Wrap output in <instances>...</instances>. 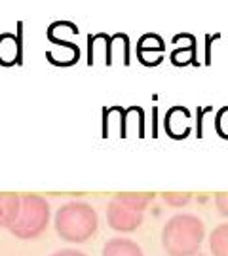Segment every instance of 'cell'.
Segmentation results:
<instances>
[{"label": "cell", "mask_w": 228, "mask_h": 256, "mask_svg": "<svg viewBox=\"0 0 228 256\" xmlns=\"http://www.w3.org/2000/svg\"><path fill=\"white\" fill-rule=\"evenodd\" d=\"M205 226L196 214H173L162 230V247L167 256H192L200 252Z\"/></svg>", "instance_id": "obj_1"}, {"label": "cell", "mask_w": 228, "mask_h": 256, "mask_svg": "<svg viewBox=\"0 0 228 256\" xmlns=\"http://www.w3.org/2000/svg\"><path fill=\"white\" fill-rule=\"evenodd\" d=\"M54 226L57 236L69 243H86L99 228L97 210L86 202H69L55 212Z\"/></svg>", "instance_id": "obj_2"}, {"label": "cell", "mask_w": 228, "mask_h": 256, "mask_svg": "<svg viewBox=\"0 0 228 256\" xmlns=\"http://www.w3.org/2000/svg\"><path fill=\"white\" fill-rule=\"evenodd\" d=\"M50 222V205L38 194L21 196V210L18 220L10 226V232L18 239H35L44 234Z\"/></svg>", "instance_id": "obj_3"}, {"label": "cell", "mask_w": 228, "mask_h": 256, "mask_svg": "<svg viewBox=\"0 0 228 256\" xmlns=\"http://www.w3.org/2000/svg\"><path fill=\"white\" fill-rule=\"evenodd\" d=\"M143 220H145V212L131 209L129 205L114 198L107 205V222L114 232H122V234L135 232L143 224Z\"/></svg>", "instance_id": "obj_4"}, {"label": "cell", "mask_w": 228, "mask_h": 256, "mask_svg": "<svg viewBox=\"0 0 228 256\" xmlns=\"http://www.w3.org/2000/svg\"><path fill=\"white\" fill-rule=\"evenodd\" d=\"M165 42L160 34L146 32L137 42V59L145 66H158L164 61Z\"/></svg>", "instance_id": "obj_5"}, {"label": "cell", "mask_w": 228, "mask_h": 256, "mask_svg": "<svg viewBox=\"0 0 228 256\" xmlns=\"http://www.w3.org/2000/svg\"><path fill=\"white\" fill-rule=\"evenodd\" d=\"M164 126L167 135L171 138H184L188 137L192 129V118L188 108L184 106H171L165 112Z\"/></svg>", "instance_id": "obj_6"}, {"label": "cell", "mask_w": 228, "mask_h": 256, "mask_svg": "<svg viewBox=\"0 0 228 256\" xmlns=\"http://www.w3.org/2000/svg\"><path fill=\"white\" fill-rule=\"evenodd\" d=\"M46 59L54 66H73L80 59V48L74 42H63V44L50 48L46 52Z\"/></svg>", "instance_id": "obj_7"}, {"label": "cell", "mask_w": 228, "mask_h": 256, "mask_svg": "<svg viewBox=\"0 0 228 256\" xmlns=\"http://www.w3.org/2000/svg\"><path fill=\"white\" fill-rule=\"evenodd\" d=\"M21 61V40L14 32L0 34V66H14Z\"/></svg>", "instance_id": "obj_8"}, {"label": "cell", "mask_w": 228, "mask_h": 256, "mask_svg": "<svg viewBox=\"0 0 228 256\" xmlns=\"http://www.w3.org/2000/svg\"><path fill=\"white\" fill-rule=\"evenodd\" d=\"M21 210V196L14 192H0V228H8L18 220Z\"/></svg>", "instance_id": "obj_9"}, {"label": "cell", "mask_w": 228, "mask_h": 256, "mask_svg": "<svg viewBox=\"0 0 228 256\" xmlns=\"http://www.w3.org/2000/svg\"><path fill=\"white\" fill-rule=\"evenodd\" d=\"M97 57H103V63L112 64L110 59V36L105 32L93 34L88 38V64L97 63Z\"/></svg>", "instance_id": "obj_10"}, {"label": "cell", "mask_w": 228, "mask_h": 256, "mask_svg": "<svg viewBox=\"0 0 228 256\" xmlns=\"http://www.w3.org/2000/svg\"><path fill=\"white\" fill-rule=\"evenodd\" d=\"M103 256H145L135 241L126 238H112L105 243Z\"/></svg>", "instance_id": "obj_11"}, {"label": "cell", "mask_w": 228, "mask_h": 256, "mask_svg": "<svg viewBox=\"0 0 228 256\" xmlns=\"http://www.w3.org/2000/svg\"><path fill=\"white\" fill-rule=\"evenodd\" d=\"M78 32L80 30L73 21H54L46 30V38H48V42L57 46V44H63V42H71V38L78 36Z\"/></svg>", "instance_id": "obj_12"}, {"label": "cell", "mask_w": 228, "mask_h": 256, "mask_svg": "<svg viewBox=\"0 0 228 256\" xmlns=\"http://www.w3.org/2000/svg\"><path fill=\"white\" fill-rule=\"evenodd\" d=\"M209 250L213 256H228V224H219L211 232Z\"/></svg>", "instance_id": "obj_13"}, {"label": "cell", "mask_w": 228, "mask_h": 256, "mask_svg": "<svg viewBox=\"0 0 228 256\" xmlns=\"http://www.w3.org/2000/svg\"><path fill=\"white\" fill-rule=\"evenodd\" d=\"M169 61L175 66H186V64L196 63V38L192 36L190 42L182 48H175L171 55H169Z\"/></svg>", "instance_id": "obj_14"}, {"label": "cell", "mask_w": 228, "mask_h": 256, "mask_svg": "<svg viewBox=\"0 0 228 256\" xmlns=\"http://www.w3.org/2000/svg\"><path fill=\"white\" fill-rule=\"evenodd\" d=\"M116 57H122V63L129 64V38L128 34H114L110 36V59L112 63L116 61Z\"/></svg>", "instance_id": "obj_15"}, {"label": "cell", "mask_w": 228, "mask_h": 256, "mask_svg": "<svg viewBox=\"0 0 228 256\" xmlns=\"http://www.w3.org/2000/svg\"><path fill=\"white\" fill-rule=\"evenodd\" d=\"M114 200L126 203L131 209L145 212L148 203L154 200V194H114Z\"/></svg>", "instance_id": "obj_16"}, {"label": "cell", "mask_w": 228, "mask_h": 256, "mask_svg": "<svg viewBox=\"0 0 228 256\" xmlns=\"http://www.w3.org/2000/svg\"><path fill=\"white\" fill-rule=\"evenodd\" d=\"M213 126H215V133L220 138L228 140V106H222V108L217 110L215 120H213Z\"/></svg>", "instance_id": "obj_17"}, {"label": "cell", "mask_w": 228, "mask_h": 256, "mask_svg": "<svg viewBox=\"0 0 228 256\" xmlns=\"http://www.w3.org/2000/svg\"><path fill=\"white\" fill-rule=\"evenodd\" d=\"M162 200H164L167 205H171L175 209H179L182 205L192 200V194H162Z\"/></svg>", "instance_id": "obj_18"}, {"label": "cell", "mask_w": 228, "mask_h": 256, "mask_svg": "<svg viewBox=\"0 0 228 256\" xmlns=\"http://www.w3.org/2000/svg\"><path fill=\"white\" fill-rule=\"evenodd\" d=\"M213 202H215V207H217V210H219L220 214H222L224 218H228V192L215 194Z\"/></svg>", "instance_id": "obj_19"}, {"label": "cell", "mask_w": 228, "mask_h": 256, "mask_svg": "<svg viewBox=\"0 0 228 256\" xmlns=\"http://www.w3.org/2000/svg\"><path fill=\"white\" fill-rule=\"evenodd\" d=\"M52 256H86V254L80 252V250H76V248H61V250L54 252Z\"/></svg>", "instance_id": "obj_20"}, {"label": "cell", "mask_w": 228, "mask_h": 256, "mask_svg": "<svg viewBox=\"0 0 228 256\" xmlns=\"http://www.w3.org/2000/svg\"><path fill=\"white\" fill-rule=\"evenodd\" d=\"M192 256H205L203 252H196V254H192Z\"/></svg>", "instance_id": "obj_21"}]
</instances>
